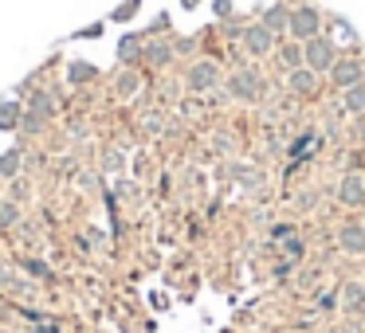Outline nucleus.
I'll list each match as a JSON object with an SVG mask.
<instances>
[{
    "instance_id": "obj_1",
    "label": "nucleus",
    "mask_w": 365,
    "mask_h": 333,
    "mask_svg": "<svg viewBox=\"0 0 365 333\" xmlns=\"http://www.w3.org/2000/svg\"><path fill=\"white\" fill-rule=\"evenodd\" d=\"M302 56H307V63H310V71H330L334 67V48L326 40H307V51H302Z\"/></svg>"
},
{
    "instance_id": "obj_2",
    "label": "nucleus",
    "mask_w": 365,
    "mask_h": 333,
    "mask_svg": "<svg viewBox=\"0 0 365 333\" xmlns=\"http://www.w3.org/2000/svg\"><path fill=\"white\" fill-rule=\"evenodd\" d=\"M291 36H294V40H314V36H318V12L314 9L291 12Z\"/></svg>"
},
{
    "instance_id": "obj_3",
    "label": "nucleus",
    "mask_w": 365,
    "mask_h": 333,
    "mask_svg": "<svg viewBox=\"0 0 365 333\" xmlns=\"http://www.w3.org/2000/svg\"><path fill=\"white\" fill-rule=\"evenodd\" d=\"M330 83L334 87H357V83H361V63H357V59H341V63H334L330 67Z\"/></svg>"
},
{
    "instance_id": "obj_4",
    "label": "nucleus",
    "mask_w": 365,
    "mask_h": 333,
    "mask_svg": "<svg viewBox=\"0 0 365 333\" xmlns=\"http://www.w3.org/2000/svg\"><path fill=\"white\" fill-rule=\"evenodd\" d=\"M338 243L346 247L349 255H365V223H341L338 228Z\"/></svg>"
},
{
    "instance_id": "obj_5",
    "label": "nucleus",
    "mask_w": 365,
    "mask_h": 333,
    "mask_svg": "<svg viewBox=\"0 0 365 333\" xmlns=\"http://www.w3.org/2000/svg\"><path fill=\"white\" fill-rule=\"evenodd\" d=\"M338 200L346 208H361L365 204V181L357 173H349L346 181H341V189H338Z\"/></svg>"
},
{
    "instance_id": "obj_6",
    "label": "nucleus",
    "mask_w": 365,
    "mask_h": 333,
    "mask_svg": "<svg viewBox=\"0 0 365 333\" xmlns=\"http://www.w3.org/2000/svg\"><path fill=\"white\" fill-rule=\"evenodd\" d=\"M271 36H275L271 28L255 24V28H247V32H244V48L252 51V56H267V51H271Z\"/></svg>"
},
{
    "instance_id": "obj_7",
    "label": "nucleus",
    "mask_w": 365,
    "mask_h": 333,
    "mask_svg": "<svg viewBox=\"0 0 365 333\" xmlns=\"http://www.w3.org/2000/svg\"><path fill=\"white\" fill-rule=\"evenodd\" d=\"M216 83H220L216 63H197V67L189 71V87H192V90H212Z\"/></svg>"
},
{
    "instance_id": "obj_8",
    "label": "nucleus",
    "mask_w": 365,
    "mask_h": 333,
    "mask_svg": "<svg viewBox=\"0 0 365 333\" xmlns=\"http://www.w3.org/2000/svg\"><path fill=\"white\" fill-rule=\"evenodd\" d=\"M228 90H232V95H236V98H244V102H252V98L259 95V79L244 71V75H236V79L228 83Z\"/></svg>"
},
{
    "instance_id": "obj_9",
    "label": "nucleus",
    "mask_w": 365,
    "mask_h": 333,
    "mask_svg": "<svg viewBox=\"0 0 365 333\" xmlns=\"http://www.w3.org/2000/svg\"><path fill=\"white\" fill-rule=\"evenodd\" d=\"M341 306H346L349 314H365V282H349L346 290H341Z\"/></svg>"
},
{
    "instance_id": "obj_10",
    "label": "nucleus",
    "mask_w": 365,
    "mask_h": 333,
    "mask_svg": "<svg viewBox=\"0 0 365 333\" xmlns=\"http://www.w3.org/2000/svg\"><path fill=\"white\" fill-rule=\"evenodd\" d=\"M263 28H271V32H283V28H291V16H287V9H267V16H263Z\"/></svg>"
},
{
    "instance_id": "obj_11",
    "label": "nucleus",
    "mask_w": 365,
    "mask_h": 333,
    "mask_svg": "<svg viewBox=\"0 0 365 333\" xmlns=\"http://www.w3.org/2000/svg\"><path fill=\"white\" fill-rule=\"evenodd\" d=\"M16 220H20V208L4 200V204H0V228H12V223H16Z\"/></svg>"
},
{
    "instance_id": "obj_12",
    "label": "nucleus",
    "mask_w": 365,
    "mask_h": 333,
    "mask_svg": "<svg viewBox=\"0 0 365 333\" xmlns=\"http://www.w3.org/2000/svg\"><path fill=\"white\" fill-rule=\"evenodd\" d=\"M291 87H294V90H310V87H314V75L294 67V71H291Z\"/></svg>"
},
{
    "instance_id": "obj_13",
    "label": "nucleus",
    "mask_w": 365,
    "mask_h": 333,
    "mask_svg": "<svg viewBox=\"0 0 365 333\" xmlns=\"http://www.w3.org/2000/svg\"><path fill=\"white\" fill-rule=\"evenodd\" d=\"M302 59H307V56H302V51H299V43H287V48H283V63L291 67V71H294V67L302 63Z\"/></svg>"
},
{
    "instance_id": "obj_14",
    "label": "nucleus",
    "mask_w": 365,
    "mask_h": 333,
    "mask_svg": "<svg viewBox=\"0 0 365 333\" xmlns=\"http://www.w3.org/2000/svg\"><path fill=\"white\" fill-rule=\"evenodd\" d=\"M20 169V153H4V161H0V176H16Z\"/></svg>"
},
{
    "instance_id": "obj_15",
    "label": "nucleus",
    "mask_w": 365,
    "mask_h": 333,
    "mask_svg": "<svg viewBox=\"0 0 365 333\" xmlns=\"http://www.w3.org/2000/svg\"><path fill=\"white\" fill-rule=\"evenodd\" d=\"M346 106H349V110H361V106H365V90H361V87H349Z\"/></svg>"
},
{
    "instance_id": "obj_16",
    "label": "nucleus",
    "mask_w": 365,
    "mask_h": 333,
    "mask_svg": "<svg viewBox=\"0 0 365 333\" xmlns=\"http://www.w3.org/2000/svg\"><path fill=\"white\" fill-rule=\"evenodd\" d=\"M24 270H28V275H40V278H48V275H51V270L43 267L40 259H24Z\"/></svg>"
},
{
    "instance_id": "obj_17",
    "label": "nucleus",
    "mask_w": 365,
    "mask_h": 333,
    "mask_svg": "<svg viewBox=\"0 0 365 333\" xmlns=\"http://www.w3.org/2000/svg\"><path fill=\"white\" fill-rule=\"evenodd\" d=\"M91 75H95V71H91L87 63H75V67H71V79H75V83H87Z\"/></svg>"
},
{
    "instance_id": "obj_18",
    "label": "nucleus",
    "mask_w": 365,
    "mask_h": 333,
    "mask_svg": "<svg viewBox=\"0 0 365 333\" xmlns=\"http://www.w3.org/2000/svg\"><path fill=\"white\" fill-rule=\"evenodd\" d=\"M165 59H169V48H161V43L150 48V63H165Z\"/></svg>"
},
{
    "instance_id": "obj_19",
    "label": "nucleus",
    "mask_w": 365,
    "mask_h": 333,
    "mask_svg": "<svg viewBox=\"0 0 365 333\" xmlns=\"http://www.w3.org/2000/svg\"><path fill=\"white\" fill-rule=\"evenodd\" d=\"M134 51H138V43H134V40H126V43H122V59H130Z\"/></svg>"
},
{
    "instance_id": "obj_20",
    "label": "nucleus",
    "mask_w": 365,
    "mask_h": 333,
    "mask_svg": "<svg viewBox=\"0 0 365 333\" xmlns=\"http://www.w3.org/2000/svg\"><path fill=\"white\" fill-rule=\"evenodd\" d=\"M361 223H365V216H361Z\"/></svg>"
}]
</instances>
